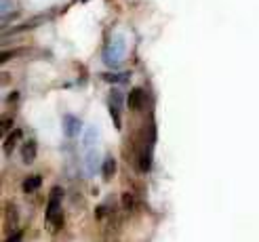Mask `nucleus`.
Returning <instances> with one entry per match:
<instances>
[{"mask_svg":"<svg viewBox=\"0 0 259 242\" xmlns=\"http://www.w3.org/2000/svg\"><path fill=\"white\" fill-rule=\"evenodd\" d=\"M61 198H64V190L61 188H53L48 194V202H47V223L51 225L53 232H59L66 223V217L61 213Z\"/></svg>","mask_w":259,"mask_h":242,"instance_id":"nucleus-1","label":"nucleus"},{"mask_svg":"<svg viewBox=\"0 0 259 242\" xmlns=\"http://www.w3.org/2000/svg\"><path fill=\"white\" fill-rule=\"evenodd\" d=\"M19 137H22V129H15V131H13V135H9L6 141H4V152H11V149L17 145Z\"/></svg>","mask_w":259,"mask_h":242,"instance_id":"nucleus-7","label":"nucleus"},{"mask_svg":"<svg viewBox=\"0 0 259 242\" xmlns=\"http://www.w3.org/2000/svg\"><path fill=\"white\" fill-rule=\"evenodd\" d=\"M143 101H145L143 89H133L131 95H129V108H131V110H139V108L143 105Z\"/></svg>","mask_w":259,"mask_h":242,"instance_id":"nucleus-2","label":"nucleus"},{"mask_svg":"<svg viewBox=\"0 0 259 242\" xmlns=\"http://www.w3.org/2000/svg\"><path fill=\"white\" fill-rule=\"evenodd\" d=\"M22 158L25 165H30V162L36 158V141H25L24 149H22Z\"/></svg>","mask_w":259,"mask_h":242,"instance_id":"nucleus-3","label":"nucleus"},{"mask_svg":"<svg viewBox=\"0 0 259 242\" xmlns=\"http://www.w3.org/2000/svg\"><path fill=\"white\" fill-rule=\"evenodd\" d=\"M13 129V118H2V133H9Z\"/></svg>","mask_w":259,"mask_h":242,"instance_id":"nucleus-11","label":"nucleus"},{"mask_svg":"<svg viewBox=\"0 0 259 242\" xmlns=\"http://www.w3.org/2000/svg\"><path fill=\"white\" fill-rule=\"evenodd\" d=\"M66 124H68V135H76V133H78L80 122H76V118L66 116Z\"/></svg>","mask_w":259,"mask_h":242,"instance_id":"nucleus-8","label":"nucleus"},{"mask_svg":"<svg viewBox=\"0 0 259 242\" xmlns=\"http://www.w3.org/2000/svg\"><path fill=\"white\" fill-rule=\"evenodd\" d=\"M116 173V160L112 158V156H108L106 160H103V169H101V175H103V179H112Z\"/></svg>","mask_w":259,"mask_h":242,"instance_id":"nucleus-5","label":"nucleus"},{"mask_svg":"<svg viewBox=\"0 0 259 242\" xmlns=\"http://www.w3.org/2000/svg\"><path fill=\"white\" fill-rule=\"evenodd\" d=\"M40 183H43V177L40 175H32V177H25V181H24V192L25 194H32V192H36L40 188Z\"/></svg>","mask_w":259,"mask_h":242,"instance_id":"nucleus-4","label":"nucleus"},{"mask_svg":"<svg viewBox=\"0 0 259 242\" xmlns=\"http://www.w3.org/2000/svg\"><path fill=\"white\" fill-rule=\"evenodd\" d=\"M19 53H22V51H4V53H2V57H0V59H2V63H6V61L11 59V57H17Z\"/></svg>","mask_w":259,"mask_h":242,"instance_id":"nucleus-10","label":"nucleus"},{"mask_svg":"<svg viewBox=\"0 0 259 242\" xmlns=\"http://www.w3.org/2000/svg\"><path fill=\"white\" fill-rule=\"evenodd\" d=\"M22 236H24L22 232H15V234H13V236H11L9 240H6V242H22Z\"/></svg>","mask_w":259,"mask_h":242,"instance_id":"nucleus-12","label":"nucleus"},{"mask_svg":"<svg viewBox=\"0 0 259 242\" xmlns=\"http://www.w3.org/2000/svg\"><path fill=\"white\" fill-rule=\"evenodd\" d=\"M135 206H137L135 194H131V192H124V194H122V209L127 211V213H133V211H135Z\"/></svg>","mask_w":259,"mask_h":242,"instance_id":"nucleus-6","label":"nucleus"},{"mask_svg":"<svg viewBox=\"0 0 259 242\" xmlns=\"http://www.w3.org/2000/svg\"><path fill=\"white\" fill-rule=\"evenodd\" d=\"M108 211H110V204L108 202L106 204H99L95 209V219H99V221H101V219H106L108 217Z\"/></svg>","mask_w":259,"mask_h":242,"instance_id":"nucleus-9","label":"nucleus"}]
</instances>
